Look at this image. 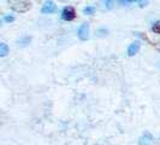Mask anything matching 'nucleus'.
<instances>
[{"mask_svg": "<svg viewBox=\"0 0 160 145\" xmlns=\"http://www.w3.org/2000/svg\"><path fill=\"white\" fill-rule=\"evenodd\" d=\"M75 17H76V12H75L73 8H71V6L65 8L63 10V12H62V18L64 21H72V19H75Z\"/></svg>", "mask_w": 160, "mask_h": 145, "instance_id": "4", "label": "nucleus"}, {"mask_svg": "<svg viewBox=\"0 0 160 145\" xmlns=\"http://www.w3.org/2000/svg\"><path fill=\"white\" fill-rule=\"evenodd\" d=\"M102 4L106 8H111L113 6V0H102Z\"/></svg>", "mask_w": 160, "mask_h": 145, "instance_id": "10", "label": "nucleus"}, {"mask_svg": "<svg viewBox=\"0 0 160 145\" xmlns=\"http://www.w3.org/2000/svg\"><path fill=\"white\" fill-rule=\"evenodd\" d=\"M8 53V46L5 42L0 44V57H5Z\"/></svg>", "mask_w": 160, "mask_h": 145, "instance_id": "7", "label": "nucleus"}, {"mask_svg": "<svg viewBox=\"0 0 160 145\" xmlns=\"http://www.w3.org/2000/svg\"><path fill=\"white\" fill-rule=\"evenodd\" d=\"M137 3H138V5H140L141 8H143V6H146V5L148 4V0H138Z\"/></svg>", "mask_w": 160, "mask_h": 145, "instance_id": "11", "label": "nucleus"}, {"mask_svg": "<svg viewBox=\"0 0 160 145\" xmlns=\"http://www.w3.org/2000/svg\"><path fill=\"white\" fill-rule=\"evenodd\" d=\"M94 12H95V8L93 6H87V8H83V13L84 15H93Z\"/></svg>", "mask_w": 160, "mask_h": 145, "instance_id": "8", "label": "nucleus"}, {"mask_svg": "<svg viewBox=\"0 0 160 145\" xmlns=\"http://www.w3.org/2000/svg\"><path fill=\"white\" fill-rule=\"evenodd\" d=\"M56 8H57L56 4L53 1H51V0H47V1L43 3L42 8H41V12L45 13V15H49V13H53L56 11Z\"/></svg>", "mask_w": 160, "mask_h": 145, "instance_id": "3", "label": "nucleus"}, {"mask_svg": "<svg viewBox=\"0 0 160 145\" xmlns=\"http://www.w3.org/2000/svg\"><path fill=\"white\" fill-rule=\"evenodd\" d=\"M8 3L10 5V8H12L13 11H16V12H19V13L27 12L32 6L29 0H8Z\"/></svg>", "mask_w": 160, "mask_h": 145, "instance_id": "1", "label": "nucleus"}, {"mask_svg": "<svg viewBox=\"0 0 160 145\" xmlns=\"http://www.w3.org/2000/svg\"><path fill=\"white\" fill-rule=\"evenodd\" d=\"M153 142V137L149 132H144L138 139V145H151Z\"/></svg>", "mask_w": 160, "mask_h": 145, "instance_id": "5", "label": "nucleus"}, {"mask_svg": "<svg viewBox=\"0 0 160 145\" xmlns=\"http://www.w3.org/2000/svg\"><path fill=\"white\" fill-rule=\"evenodd\" d=\"M123 3H135V1H138V0H122Z\"/></svg>", "mask_w": 160, "mask_h": 145, "instance_id": "13", "label": "nucleus"}, {"mask_svg": "<svg viewBox=\"0 0 160 145\" xmlns=\"http://www.w3.org/2000/svg\"><path fill=\"white\" fill-rule=\"evenodd\" d=\"M152 30L154 33H157V34H160V21L157 22V23H154V25L152 27Z\"/></svg>", "mask_w": 160, "mask_h": 145, "instance_id": "9", "label": "nucleus"}, {"mask_svg": "<svg viewBox=\"0 0 160 145\" xmlns=\"http://www.w3.org/2000/svg\"><path fill=\"white\" fill-rule=\"evenodd\" d=\"M4 21H5V22H13L15 18H13L12 16H5L4 17Z\"/></svg>", "mask_w": 160, "mask_h": 145, "instance_id": "12", "label": "nucleus"}, {"mask_svg": "<svg viewBox=\"0 0 160 145\" xmlns=\"http://www.w3.org/2000/svg\"><path fill=\"white\" fill-rule=\"evenodd\" d=\"M77 35H78V38H80V40L82 41H86L89 39V25L88 24H82L80 25V28H78V30H77Z\"/></svg>", "mask_w": 160, "mask_h": 145, "instance_id": "2", "label": "nucleus"}, {"mask_svg": "<svg viewBox=\"0 0 160 145\" xmlns=\"http://www.w3.org/2000/svg\"><path fill=\"white\" fill-rule=\"evenodd\" d=\"M140 47H141V44H140V41H135V42H132L128 48V55L130 57L135 56L137 52L140 51Z\"/></svg>", "mask_w": 160, "mask_h": 145, "instance_id": "6", "label": "nucleus"}, {"mask_svg": "<svg viewBox=\"0 0 160 145\" xmlns=\"http://www.w3.org/2000/svg\"><path fill=\"white\" fill-rule=\"evenodd\" d=\"M59 1H66V0H59Z\"/></svg>", "mask_w": 160, "mask_h": 145, "instance_id": "14", "label": "nucleus"}]
</instances>
